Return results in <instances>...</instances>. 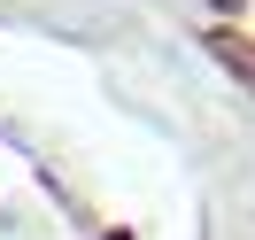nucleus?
<instances>
[{
	"instance_id": "1",
	"label": "nucleus",
	"mask_w": 255,
	"mask_h": 240,
	"mask_svg": "<svg viewBox=\"0 0 255 240\" xmlns=\"http://www.w3.org/2000/svg\"><path fill=\"white\" fill-rule=\"evenodd\" d=\"M209 54H217V62L255 93V39H240V31H209Z\"/></svg>"
},
{
	"instance_id": "2",
	"label": "nucleus",
	"mask_w": 255,
	"mask_h": 240,
	"mask_svg": "<svg viewBox=\"0 0 255 240\" xmlns=\"http://www.w3.org/2000/svg\"><path fill=\"white\" fill-rule=\"evenodd\" d=\"M109 240H124V233H109Z\"/></svg>"
}]
</instances>
